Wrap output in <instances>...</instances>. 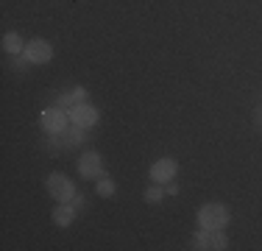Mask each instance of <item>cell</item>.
<instances>
[{"label": "cell", "instance_id": "obj_1", "mask_svg": "<svg viewBox=\"0 0 262 251\" xmlns=\"http://www.w3.org/2000/svg\"><path fill=\"white\" fill-rule=\"evenodd\" d=\"M229 218H232V212H229L226 204H204L201 210H198L195 221L201 229H226Z\"/></svg>", "mask_w": 262, "mask_h": 251}, {"label": "cell", "instance_id": "obj_2", "mask_svg": "<svg viewBox=\"0 0 262 251\" xmlns=\"http://www.w3.org/2000/svg\"><path fill=\"white\" fill-rule=\"evenodd\" d=\"M45 187L48 193H51L53 201H59V204H67V201H73V196H76V184H73V179H67L61 171H53L51 176L45 179Z\"/></svg>", "mask_w": 262, "mask_h": 251}, {"label": "cell", "instance_id": "obj_3", "mask_svg": "<svg viewBox=\"0 0 262 251\" xmlns=\"http://www.w3.org/2000/svg\"><path fill=\"white\" fill-rule=\"evenodd\" d=\"M39 126H42L45 134H61L64 129H70V115H67V109H61V106L53 103L39 115Z\"/></svg>", "mask_w": 262, "mask_h": 251}, {"label": "cell", "instance_id": "obj_4", "mask_svg": "<svg viewBox=\"0 0 262 251\" xmlns=\"http://www.w3.org/2000/svg\"><path fill=\"white\" fill-rule=\"evenodd\" d=\"M76 168H78V176L84 181H98L101 176H106L103 159H101V154H98V151H84V156H78Z\"/></svg>", "mask_w": 262, "mask_h": 251}, {"label": "cell", "instance_id": "obj_5", "mask_svg": "<svg viewBox=\"0 0 262 251\" xmlns=\"http://www.w3.org/2000/svg\"><path fill=\"white\" fill-rule=\"evenodd\" d=\"M67 115H70V123L73 126H81V129H95L98 120H101V112H98V106H92L90 100H84V103H76L73 109H67Z\"/></svg>", "mask_w": 262, "mask_h": 251}, {"label": "cell", "instance_id": "obj_6", "mask_svg": "<svg viewBox=\"0 0 262 251\" xmlns=\"http://www.w3.org/2000/svg\"><path fill=\"white\" fill-rule=\"evenodd\" d=\"M148 176H151V181H157V184H167V181H173L179 176V162L173 159V156H162V159H157L151 165Z\"/></svg>", "mask_w": 262, "mask_h": 251}, {"label": "cell", "instance_id": "obj_7", "mask_svg": "<svg viewBox=\"0 0 262 251\" xmlns=\"http://www.w3.org/2000/svg\"><path fill=\"white\" fill-rule=\"evenodd\" d=\"M23 53H26V59L31 65H48V61L53 59V45L48 39H39V36H36V39H31L26 45Z\"/></svg>", "mask_w": 262, "mask_h": 251}, {"label": "cell", "instance_id": "obj_8", "mask_svg": "<svg viewBox=\"0 0 262 251\" xmlns=\"http://www.w3.org/2000/svg\"><path fill=\"white\" fill-rule=\"evenodd\" d=\"M84 100H90V92H86L84 87H70L67 92L56 95V106H61V109H73L76 103H84Z\"/></svg>", "mask_w": 262, "mask_h": 251}, {"label": "cell", "instance_id": "obj_9", "mask_svg": "<svg viewBox=\"0 0 262 251\" xmlns=\"http://www.w3.org/2000/svg\"><path fill=\"white\" fill-rule=\"evenodd\" d=\"M59 137H61V148H78V145H84L92 134H86V129H81V126L70 123V129H64Z\"/></svg>", "mask_w": 262, "mask_h": 251}, {"label": "cell", "instance_id": "obj_10", "mask_svg": "<svg viewBox=\"0 0 262 251\" xmlns=\"http://www.w3.org/2000/svg\"><path fill=\"white\" fill-rule=\"evenodd\" d=\"M76 215H78V210L67 201V204H56V210H53V223L59 226V229H67L73 221H76Z\"/></svg>", "mask_w": 262, "mask_h": 251}, {"label": "cell", "instance_id": "obj_11", "mask_svg": "<svg viewBox=\"0 0 262 251\" xmlns=\"http://www.w3.org/2000/svg\"><path fill=\"white\" fill-rule=\"evenodd\" d=\"M0 45H3V50H6L9 56H20L23 50H26L28 42L23 39V36L17 34V31H9V34H3V42H0Z\"/></svg>", "mask_w": 262, "mask_h": 251}, {"label": "cell", "instance_id": "obj_12", "mask_svg": "<svg viewBox=\"0 0 262 251\" xmlns=\"http://www.w3.org/2000/svg\"><path fill=\"white\" fill-rule=\"evenodd\" d=\"M95 193H98L101 198H112V196L117 193V184H115V179H109V173H106V176H101V179L95 181Z\"/></svg>", "mask_w": 262, "mask_h": 251}, {"label": "cell", "instance_id": "obj_13", "mask_svg": "<svg viewBox=\"0 0 262 251\" xmlns=\"http://www.w3.org/2000/svg\"><path fill=\"white\" fill-rule=\"evenodd\" d=\"M209 248H215V251L229 248V237H226V232H223V229H209Z\"/></svg>", "mask_w": 262, "mask_h": 251}, {"label": "cell", "instance_id": "obj_14", "mask_svg": "<svg viewBox=\"0 0 262 251\" xmlns=\"http://www.w3.org/2000/svg\"><path fill=\"white\" fill-rule=\"evenodd\" d=\"M165 196H167L165 184H157V181H151V184H148V190H145V201H148V204H159Z\"/></svg>", "mask_w": 262, "mask_h": 251}, {"label": "cell", "instance_id": "obj_15", "mask_svg": "<svg viewBox=\"0 0 262 251\" xmlns=\"http://www.w3.org/2000/svg\"><path fill=\"white\" fill-rule=\"evenodd\" d=\"M192 248H198V251L209 248V229H201V226H198V232L192 235Z\"/></svg>", "mask_w": 262, "mask_h": 251}, {"label": "cell", "instance_id": "obj_16", "mask_svg": "<svg viewBox=\"0 0 262 251\" xmlns=\"http://www.w3.org/2000/svg\"><path fill=\"white\" fill-rule=\"evenodd\" d=\"M73 206H76V210L81 212V210H86V196L84 193H76V196H73V201H70Z\"/></svg>", "mask_w": 262, "mask_h": 251}, {"label": "cell", "instance_id": "obj_17", "mask_svg": "<svg viewBox=\"0 0 262 251\" xmlns=\"http://www.w3.org/2000/svg\"><path fill=\"white\" fill-rule=\"evenodd\" d=\"M165 193H167V196H179V184H176V179L165 184Z\"/></svg>", "mask_w": 262, "mask_h": 251}]
</instances>
